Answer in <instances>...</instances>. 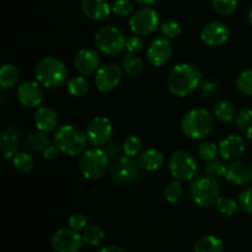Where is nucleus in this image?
Here are the masks:
<instances>
[{"label": "nucleus", "mask_w": 252, "mask_h": 252, "mask_svg": "<svg viewBox=\"0 0 252 252\" xmlns=\"http://www.w3.org/2000/svg\"><path fill=\"white\" fill-rule=\"evenodd\" d=\"M203 73L198 66L189 63H180L170 70L167 76V88L172 95L186 97L191 95L202 83Z\"/></svg>", "instance_id": "obj_1"}, {"label": "nucleus", "mask_w": 252, "mask_h": 252, "mask_svg": "<svg viewBox=\"0 0 252 252\" xmlns=\"http://www.w3.org/2000/svg\"><path fill=\"white\" fill-rule=\"evenodd\" d=\"M86 133L75 126L64 125L54 134V143L62 153L69 157H78L86 150L88 145Z\"/></svg>", "instance_id": "obj_2"}, {"label": "nucleus", "mask_w": 252, "mask_h": 252, "mask_svg": "<svg viewBox=\"0 0 252 252\" xmlns=\"http://www.w3.org/2000/svg\"><path fill=\"white\" fill-rule=\"evenodd\" d=\"M213 117L203 108H194L185 113L181 120V130L191 139H203L213 130Z\"/></svg>", "instance_id": "obj_3"}, {"label": "nucleus", "mask_w": 252, "mask_h": 252, "mask_svg": "<svg viewBox=\"0 0 252 252\" xmlns=\"http://www.w3.org/2000/svg\"><path fill=\"white\" fill-rule=\"evenodd\" d=\"M37 81L48 89H57L63 85L68 76L65 64L54 57H46L37 64L34 70Z\"/></svg>", "instance_id": "obj_4"}, {"label": "nucleus", "mask_w": 252, "mask_h": 252, "mask_svg": "<svg viewBox=\"0 0 252 252\" xmlns=\"http://www.w3.org/2000/svg\"><path fill=\"white\" fill-rule=\"evenodd\" d=\"M111 160L103 149L95 148L85 150L79 160V170L86 180L96 181L106 175Z\"/></svg>", "instance_id": "obj_5"}, {"label": "nucleus", "mask_w": 252, "mask_h": 252, "mask_svg": "<svg viewBox=\"0 0 252 252\" xmlns=\"http://www.w3.org/2000/svg\"><path fill=\"white\" fill-rule=\"evenodd\" d=\"M189 197L196 206L201 208H211L217 204L220 197V187L217 180L209 177H198L189 185Z\"/></svg>", "instance_id": "obj_6"}, {"label": "nucleus", "mask_w": 252, "mask_h": 252, "mask_svg": "<svg viewBox=\"0 0 252 252\" xmlns=\"http://www.w3.org/2000/svg\"><path fill=\"white\" fill-rule=\"evenodd\" d=\"M126 37L115 26H102L95 33V44L102 53L115 57L126 49Z\"/></svg>", "instance_id": "obj_7"}, {"label": "nucleus", "mask_w": 252, "mask_h": 252, "mask_svg": "<svg viewBox=\"0 0 252 252\" xmlns=\"http://www.w3.org/2000/svg\"><path fill=\"white\" fill-rule=\"evenodd\" d=\"M169 170L175 180L189 181L197 172V161L189 152L179 149L170 157Z\"/></svg>", "instance_id": "obj_8"}, {"label": "nucleus", "mask_w": 252, "mask_h": 252, "mask_svg": "<svg viewBox=\"0 0 252 252\" xmlns=\"http://www.w3.org/2000/svg\"><path fill=\"white\" fill-rule=\"evenodd\" d=\"M129 27L138 36H148L160 27L159 14L152 7H142L133 12L129 19Z\"/></svg>", "instance_id": "obj_9"}, {"label": "nucleus", "mask_w": 252, "mask_h": 252, "mask_svg": "<svg viewBox=\"0 0 252 252\" xmlns=\"http://www.w3.org/2000/svg\"><path fill=\"white\" fill-rule=\"evenodd\" d=\"M140 167L132 158L121 157L110 169V176L117 185H129L140 177Z\"/></svg>", "instance_id": "obj_10"}, {"label": "nucleus", "mask_w": 252, "mask_h": 252, "mask_svg": "<svg viewBox=\"0 0 252 252\" xmlns=\"http://www.w3.org/2000/svg\"><path fill=\"white\" fill-rule=\"evenodd\" d=\"M122 66L108 63L97 69L95 74V86L101 93H110L120 85L122 80Z\"/></svg>", "instance_id": "obj_11"}, {"label": "nucleus", "mask_w": 252, "mask_h": 252, "mask_svg": "<svg viewBox=\"0 0 252 252\" xmlns=\"http://www.w3.org/2000/svg\"><path fill=\"white\" fill-rule=\"evenodd\" d=\"M85 133L93 147H105L112 135V125L106 117H95L89 122Z\"/></svg>", "instance_id": "obj_12"}, {"label": "nucleus", "mask_w": 252, "mask_h": 252, "mask_svg": "<svg viewBox=\"0 0 252 252\" xmlns=\"http://www.w3.org/2000/svg\"><path fill=\"white\" fill-rule=\"evenodd\" d=\"M83 241V236L79 231L71 228L59 229L52 236L51 245L56 252H79Z\"/></svg>", "instance_id": "obj_13"}, {"label": "nucleus", "mask_w": 252, "mask_h": 252, "mask_svg": "<svg viewBox=\"0 0 252 252\" xmlns=\"http://www.w3.org/2000/svg\"><path fill=\"white\" fill-rule=\"evenodd\" d=\"M229 38V30L223 22L213 21L202 29L201 39L208 47L223 46Z\"/></svg>", "instance_id": "obj_14"}, {"label": "nucleus", "mask_w": 252, "mask_h": 252, "mask_svg": "<svg viewBox=\"0 0 252 252\" xmlns=\"http://www.w3.org/2000/svg\"><path fill=\"white\" fill-rule=\"evenodd\" d=\"M172 54V44L169 38H157L148 47V61L154 66H162Z\"/></svg>", "instance_id": "obj_15"}, {"label": "nucleus", "mask_w": 252, "mask_h": 252, "mask_svg": "<svg viewBox=\"0 0 252 252\" xmlns=\"http://www.w3.org/2000/svg\"><path fill=\"white\" fill-rule=\"evenodd\" d=\"M39 85L41 84L36 81H25L19 86L17 97L24 107L34 108L41 105L43 101V93Z\"/></svg>", "instance_id": "obj_16"}, {"label": "nucleus", "mask_w": 252, "mask_h": 252, "mask_svg": "<svg viewBox=\"0 0 252 252\" xmlns=\"http://www.w3.org/2000/svg\"><path fill=\"white\" fill-rule=\"evenodd\" d=\"M225 177L230 184L243 186L252 181V166L243 160H235L226 167Z\"/></svg>", "instance_id": "obj_17"}, {"label": "nucleus", "mask_w": 252, "mask_h": 252, "mask_svg": "<svg viewBox=\"0 0 252 252\" xmlns=\"http://www.w3.org/2000/svg\"><path fill=\"white\" fill-rule=\"evenodd\" d=\"M245 152V142L240 135L231 134L219 143V155L226 161L236 160Z\"/></svg>", "instance_id": "obj_18"}, {"label": "nucleus", "mask_w": 252, "mask_h": 252, "mask_svg": "<svg viewBox=\"0 0 252 252\" xmlns=\"http://www.w3.org/2000/svg\"><path fill=\"white\" fill-rule=\"evenodd\" d=\"M74 65L81 75H91L93 73L97 71L98 65H100V58L94 49L84 48L76 54Z\"/></svg>", "instance_id": "obj_19"}, {"label": "nucleus", "mask_w": 252, "mask_h": 252, "mask_svg": "<svg viewBox=\"0 0 252 252\" xmlns=\"http://www.w3.org/2000/svg\"><path fill=\"white\" fill-rule=\"evenodd\" d=\"M81 9L84 15L93 21H105L111 14V9L106 0H83Z\"/></svg>", "instance_id": "obj_20"}, {"label": "nucleus", "mask_w": 252, "mask_h": 252, "mask_svg": "<svg viewBox=\"0 0 252 252\" xmlns=\"http://www.w3.org/2000/svg\"><path fill=\"white\" fill-rule=\"evenodd\" d=\"M33 121L37 129L49 133L56 129L57 125H58V113L52 107L43 106V107L37 108Z\"/></svg>", "instance_id": "obj_21"}, {"label": "nucleus", "mask_w": 252, "mask_h": 252, "mask_svg": "<svg viewBox=\"0 0 252 252\" xmlns=\"http://www.w3.org/2000/svg\"><path fill=\"white\" fill-rule=\"evenodd\" d=\"M19 148V135L16 129L12 126H7L2 130L1 139H0V150L4 159H12L17 153Z\"/></svg>", "instance_id": "obj_22"}, {"label": "nucleus", "mask_w": 252, "mask_h": 252, "mask_svg": "<svg viewBox=\"0 0 252 252\" xmlns=\"http://www.w3.org/2000/svg\"><path fill=\"white\" fill-rule=\"evenodd\" d=\"M164 164V155L157 149H148L138 157V165L145 171H155Z\"/></svg>", "instance_id": "obj_23"}, {"label": "nucleus", "mask_w": 252, "mask_h": 252, "mask_svg": "<svg viewBox=\"0 0 252 252\" xmlns=\"http://www.w3.org/2000/svg\"><path fill=\"white\" fill-rule=\"evenodd\" d=\"M122 69L130 78H138L144 71V62L137 54L128 53L122 58Z\"/></svg>", "instance_id": "obj_24"}, {"label": "nucleus", "mask_w": 252, "mask_h": 252, "mask_svg": "<svg viewBox=\"0 0 252 252\" xmlns=\"http://www.w3.org/2000/svg\"><path fill=\"white\" fill-rule=\"evenodd\" d=\"M20 79V71L14 64H2L0 68V86L2 89H11Z\"/></svg>", "instance_id": "obj_25"}, {"label": "nucleus", "mask_w": 252, "mask_h": 252, "mask_svg": "<svg viewBox=\"0 0 252 252\" xmlns=\"http://www.w3.org/2000/svg\"><path fill=\"white\" fill-rule=\"evenodd\" d=\"M194 252H224L223 241L213 235H207L194 244Z\"/></svg>", "instance_id": "obj_26"}, {"label": "nucleus", "mask_w": 252, "mask_h": 252, "mask_svg": "<svg viewBox=\"0 0 252 252\" xmlns=\"http://www.w3.org/2000/svg\"><path fill=\"white\" fill-rule=\"evenodd\" d=\"M213 113L217 120H219L220 122L229 123L235 118L236 110L233 102H230L229 100H221L217 102V105L214 106Z\"/></svg>", "instance_id": "obj_27"}, {"label": "nucleus", "mask_w": 252, "mask_h": 252, "mask_svg": "<svg viewBox=\"0 0 252 252\" xmlns=\"http://www.w3.org/2000/svg\"><path fill=\"white\" fill-rule=\"evenodd\" d=\"M69 94L74 97H83L89 93V85L88 80L84 76H74V78L69 79L68 84H66Z\"/></svg>", "instance_id": "obj_28"}, {"label": "nucleus", "mask_w": 252, "mask_h": 252, "mask_svg": "<svg viewBox=\"0 0 252 252\" xmlns=\"http://www.w3.org/2000/svg\"><path fill=\"white\" fill-rule=\"evenodd\" d=\"M12 165H14L17 171L27 174V172L32 171V169H33L34 160L29 153L17 152L12 158Z\"/></svg>", "instance_id": "obj_29"}, {"label": "nucleus", "mask_w": 252, "mask_h": 252, "mask_svg": "<svg viewBox=\"0 0 252 252\" xmlns=\"http://www.w3.org/2000/svg\"><path fill=\"white\" fill-rule=\"evenodd\" d=\"M81 236H83V240L85 244L90 246H97L105 239V231L97 225H90L84 229V233Z\"/></svg>", "instance_id": "obj_30"}, {"label": "nucleus", "mask_w": 252, "mask_h": 252, "mask_svg": "<svg viewBox=\"0 0 252 252\" xmlns=\"http://www.w3.org/2000/svg\"><path fill=\"white\" fill-rule=\"evenodd\" d=\"M27 140H29L30 148L32 150H34V152H43L48 147L49 143H51L47 133L42 132V130H37V132L31 133L27 137Z\"/></svg>", "instance_id": "obj_31"}, {"label": "nucleus", "mask_w": 252, "mask_h": 252, "mask_svg": "<svg viewBox=\"0 0 252 252\" xmlns=\"http://www.w3.org/2000/svg\"><path fill=\"white\" fill-rule=\"evenodd\" d=\"M122 147L125 155H127L129 158H134L138 157L142 153L143 143L142 139L139 137H137V135H128L125 139V142H123Z\"/></svg>", "instance_id": "obj_32"}, {"label": "nucleus", "mask_w": 252, "mask_h": 252, "mask_svg": "<svg viewBox=\"0 0 252 252\" xmlns=\"http://www.w3.org/2000/svg\"><path fill=\"white\" fill-rule=\"evenodd\" d=\"M216 207L221 214L230 217V216H234V214L239 211L240 204H239V202H236L235 199L231 198V197L220 196L218 198V201H217Z\"/></svg>", "instance_id": "obj_33"}, {"label": "nucleus", "mask_w": 252, "mask_h": 252, "mask_svg": "<svg viewBox=\"0 0 252 252\" xmlns=\"http://www.w3.org/2000/svg\"><path fill=\"white\" fill-rule=\"evenodd\" d=\"M198 155L202 160L207 162L216 160V158L219 155V145L211 140L201 143L198 147Z\"/></svg>", "instance_id": "obj_34"}, {"label": "nucleus", "mask_w": 252, "mask_h": 252, "mask_svg": "<svg viewBox=\"0 0 252 252\" xmlns=\"http://www.w3.org/2000/svg\"><path fill=\"white\" fill-rule=\"evenodd\" d=\"M182 194H184V187H182L181 181L175 180V181L170 182L166 187H165L164 196L169 203H177L181 199Z\"/></svg>", "instance_id": "obj_35"}, {"label": "nucleus", "mask_w": 252, "mask_h": 252, "mask_svg": "<svg viewBox=\"0 0 252 252\" xmlns=\"http://www.w3.org/2000/svg\"><path fill=\"white\" fill-rule=\"evenodd\" d=\"M204 174L207 177L212 180H218L220 177L225 176L226 174V166L224 165L223 161H218V160H212V161L207 162L204 166Z\"/></svg>", "instance_id": "obj_36"}, {"label": "nucleus", "mask_w": 252, "mask_h": 252, "mask_svg": "<svg viewBox=\"0 0 252 252\" xmlns=\"http://www.w3.org/2000/svg\"><path fill=\"white\" fill-rule=\"evenodd\" d=\"M236 88L244 95L252 96V69L241 71L236 78Z\"/></svg>", "instance_id": "obj_37"}, {"label": "nucleus", "mask_w": 252, "mask_h": 252, "mask_svg": "<svg viewBox=\"0 0 252 252\" xmlns=\"http://www.w3.org/2000/svg\"><path fill=\"white\" fill-rule=\"evenodd\" d=\"M160 32L165 38H175L181 33V25L177 20L169 19L165 20L161 25H160Z\"/></svg>", "instance_id": "obj_38"}, {"label": "nucleus", "mask_w": 252, "mask_h": 252, "mask_svg": "<svg viewBox=\"0 0 252 252\" xmlns=\"http://www.w3.org/2000/svg\"><path fill=\"white\" fill-rule=\"evenodd\" d=\"M212 6L218 14L231 15L238 7V0H212Z\"/></svg>", "instance_id": "obj_39"}, {"label": "nucleus", "mask_w": 252, "mask_h": 252, "mask_svg": "<svg viewBox=\"0 0 252 252\" xmlns=\"http://www.w3.org/2000/svg\"><path fill=\"white\" fill-rule=\"evenodd\" d=\"M236 127L239 130H248L249 127L252 125V110L251 108H241L239 112H236L235 116Z\"/></svg>", "instance_id": "obj_40"}, {"label": "nucleus", "mask_w": 252, "mask_h": 252, "mask_svg": "<svg viewBox=\"0 0 252 252\" xmlns=\"http://www.w3.org/2000/svg\"><path fill=\"white\" fill-rule=\"evenodd\" d=\"M133 10H134V6L129 0H117L112 6L113 14L120 17L129 16V15H132Z\"/></svg>", "instance_id": "obj_41"}, {"label": "nucleus", "mask_w": 252, "mask_h": 252, "mask_svg": "<svg viewBox=\"0 0 252 252\" xmlns=\"http://www.w3.org/2000/svg\"><path fill=\"white\" fill-rule=\"evenodd\" d=\"M239 204L245 213L252 214V187L244 189L239 194Z\"/></svg>", "instance_id": "obj_42"}, {"label": "nucleus", "mask_w": 252, "mask_h": 252, "mask_svg": "<svg viewBox=\"0 0 252 252\" xmlns=\"http://www.w3.org/2000/svg\"><path fill=\"white\" fill-rule=\"evenodd\" d=\"M88 226V218L83 213H75L69 218V228L75 231L84 230Z\"/></svg>", "instance_id": "obj_43"}, {"label": "nucleus", "mask_w": 252, "mask_h": 252, "mask_svg": "<svg viewBox=\"0 0 252 252\" xmlns=\"http://www.w3.org/2000/svg\"><path fill=\"white\" fill-rule=\"evenodd\" d=\"M143 47H144V42L138 34L130 36L126 39V49L128 51V53H138L142 51Z\"/></svg>", "instance_id": "obj_44"}, {"label": "nucleus", "mask_w": 252, "mask_h": 252, "mask_svg": "<svg viewBox=\"0 0 252 252\" xmlns=\"http://www.w3.org/2000/svg\"><path fill=\"white\" fill-rule=\"evenodd\" d=\"M217 93H218V84L214 80H207L202 84L201 94L204 100H209V98L214 97Z\"/></svg>", "instance_id": "obj_45"}, {"label": "nucleus", "mask_w": 252, "mask_h": 252, "mask_svg": "<svg viewBox=\"0 0 252 252\" xmlns=\"http://www.w3.org/2000/svg\"><path fill=\"white\" fill-rule=\"evenodd\" d=\"M110 160H118L121 158V153L123 152V147H121L117 142H108L103 149Z\"/></svg>", "instance_id": "obj_46"}, {"label": "nucleus", "mask_w": 252, "mask_h": 252, "mask_svg": "<svg viewBox=\"0 0 252 252\" xmlns=\"http://www.w3.org/2000/svg\"><path fill=\"white\" fill-rule=\"evenodd\" d=\"M59 152H61V150L58 149V147H57V145L49 144L48 147L43 150V158L46 160H49V161H51V160L57 159Z\"/></svg>", "instance_id": "obj_47"}, {"label": "nucleus", "mask_w": 252, "mask_h": 252, "mask_svg": "<svg viewBox=\"0 0 252 252\" xmlns=\"http://www.w3.org/2000/svg\"><path fill=\"white\" fill-rule=\"evenodd\" d=\"M98 252H125V250L117 245H107L105 246V248L101 249Z\"/></svg>", "instance_id": "obj_48"}, {"label": "nucleus", "mask_w": 252, "mask_h": 252, "mask_svg": "<svg viewBox=\"0 0 252 252\" xmlns=\"http://www.w3.org/2000/svg\"><path fill=\"white\" fill-rule=\"evenodd\" d=\"M135 1H138L142 5H153L157 0H135Z\"/></svg>", "instance_id": "obj_49"}, {"label": "nucleus", "mask_w": 252, "mask_h": 252, "mask_svg": "<svg viewBox=\"0 0 252 252\" xmlns=\"http://www.w3.org/2000/svg\"><path fill=\"white\" fill-rule=\"evenodd\" d=\"M246 135H248V139L252 143V125L249 127V129L246 130Z\"/></svg>", "instance_id": "obj_50"}, {"label": "nucleus", "mask_w": 252, "mask_h": 252, "mask_svg": "<svg viewBox=\"0 0 252 252\" xmlns=\"http://www.w3.org/2000/svg\"><path fill=\"white\" fill-rule=\"evenodd\" d=\"M250 22H251V25H252V7H251V10H250Z\"/></svg>", "instance_id": "obj_51"}]
</instances>
